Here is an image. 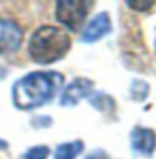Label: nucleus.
Instances as JSON below:
<instances>
[{
  "mask_svg": "<svg viewBox=\"0 0 156 159\" xmlns=\"http://www.w3.org/2000/svg\"><path fill=\"white\" fill-rule=\"evenodd\" d=\"M64 77L59 72H30L19 79L12 87V101L20 111H32L49 104L59 89Z\"/></svg>",
  "mask_w": 156,
  "mask_h": 159,
  "instance_id": "obj_1",
  "label": "nucleus"
},
{
  "mask_svg": "<svg viewBox=\"0 0 156 159\" xmlns=\"http://www.w3.org/2000/svg\"><path fill=\"white\" fill-rule=\"evenodd\" d=\"M71 49V37L66 30L54 25H42L29 40V54L37 64H54Z\"/></svg>",
  "mask_w": 156,
  "mask_h": 159,
  "instance_id": "obj_2",
  "label": "nucleus"
},
{
  "mask_svg": "<svg viewBox=\"0 0 156 159\" xmlns=\"http://www.w3.org/2000/svg\"><path fill=\"white\" fill-rule=\"evenodd\" d=\"M92 5V2L84 0H60L55 3V19L69 30L76 32L86 22V17Z\"/></svg>",
  "mask_w": 156,
  "mask_h": 159,
  "instance_id": "obj_3",
  "label": "nucleus"
},
{
  "mask_svg": "<svg viewBox=\"0 0 156 159\" xmlns=\"http://www.w3.org/2000/svg\"><path fill=\"white\" fill-rule=\"evenodd\" d=\"M24 32L19 24L8 19H0V54H10L20 49Z\"/></svg>",
  "mask_w": 156,
  "mask_h": 159,
  "instance_id": "obj_4",
  "label": "nucleus"
},
{
  "mask_svg": "<svg viewBox=\"0 0 156 159\" xmlns=\"http://www.w3.org/2000/svg\"><path fill=\"white\" fill-rule=\"evenodd\" d=\"M92 89H94V82L86 77H77L74 79L71 84L67 85L66 89L60 94V106L67 107V106H76L79 104V101H82L84 97H87L89 94H92Z\"/></svg>",
  "mask_w": 156,
  "mask_h": 159,
  "instance_id": "obj_5",
  "label": "nucleus"
},
{
  "mask_svg": "<svg viewBox=\"0 0 156 159\" xmlns=\"http://www.w3.org/2000/svg\"><path fill=\"white\" fill-rule=\"evenodd\" d=\"M131 149L143 156H151L156 149V134L153 129L136 126L131 131Z\"/></svg>",
  "mask_w": 156,
  "mask_h": 159,
  "instance_id": "obj_6",
  "label": "nucleus"
},
{
  "mask_svg": "<svg viewBox=\"0 0 156 159\" xmlns=\"http://www.w3.org/2000/svg\"><path fill=\"white\" fill-rule=\"evenodd\" d=\"M109 32H111L109 14L101 12V14H97L87 25H86L81 40L86 42V44H92V42H97L99 39H102L104 35H107Z\"/></svg>",
  "mask_w": 156,
  "mask_h": 159,
  "instance_id": "obj_7",
  "label": "nucleus"
},
{
  "mask_svg": "<svg viewBox=\"0 0 156 159\" xmlns=\"http://www.w3.org/2000/svg\"><path fill=\"white\" fill-rule=\"evenodd\" d=\"M89 102L94 109H97L102 114H112L116 109V102L109 94L106 92H96L94 96L89 97Z\"/></svg>",
  "mask_w": 156,
  "mask_h": 159,
  "instance_id": "obj_8",
  "label": "nucleus"
},
{
  "mask_svg": "<svg viewBox=\"0 0 156 159\" xmlns=\"http://www.w3.org/2000/svg\"><path fill=\"white\" fill-rule=\"evenodd\" d=\"M84 149V144L81 141H71V143L59 144L55 148L54 159H76Z\"/></svg>",
  "mask_w": 156,
  "mask_h": 159,
  "instance_id": "obj_9",
  "label": "nucleus"
},
{
  "mask_svg": "<svg viewBox=\"0 0 156 159\" xmlns=\"http://www.w3.org/2000/svg\"><path fill=\"white\" fill-rule=\"evenodd\" d=\"M149 94V85L144 82V80H133L131 84V97L134 101L141 102L148 97Z\"/></svg>",
  "mask_w": 156,
  "mask_h": 159,
  "instance_id": "obj_10",
  "label": "nucleus"
},
{
  "mask_svg": "<svg viewBox=\"0 0 156 159\" xmlns=\"http://www.w3.org/2000/svg\"><path fill=\"white\" fill-rule=\"evenodd\" d=\"M50 154V149L47 146H34L29 151H25L20 159H47V156Z\"/></svg>",
  "mask_w": 156,
  "mask_h": 159,
  "instance_id": "obj_11",
  "label": "nucleus"
},
{
  "mask_svg": "<svg viewBox=\"0 0 156 159\" xmlns=\"http://www.w3.org/2000/svg\"><path fill=\"white\" fill-rule=\"evenodd\" d=\"M126 5L128 7H131V8H134V10H149L151 7L154 5V2H138V0H129V2H126Z\"/></svg>",
  "mask_w": 156,
  "mask_h": 159,
  "instance_id": "obj_12",
  "label": "nucleus"
},
{
  "mask_svg": "<svg viewBox=\"0 0 156 159\" xmlns=\"http://www.w3.org/2000/svg\"><path fill=\"white\" fill-rule=\"evenodd\" d=\"M32 124L35 127H42V126H50L52 124V119L50 117H39V119H34Z\"/></svg>",
  "mask_w": 156,
  "mask_h": 159,
  "instance_id": "obj_13",
  "label": "nucleus"
},
{
  "mask_svg": "<svg viewBox=\"0 0 156 159\" xmlns=\"http://www.w3.org/2000/svg\"><path fill=\"white\" fill-rule=\"evenodd\" d=\"M84 159H109V157H107V154L104 151H92L91 154H87Z\"/></svg>",
  "mask_w": 156,
  "mask_h": 159,
  "instance_id": "obj_14",
  "label": "nucleus"
},
{
  "mask_svg": "<svg viewBox=\"0 0 156 159\" xmlns=\"http://www.w3.org/2000/svg\"><path fill=\"white\" fill-rule=\"evenodd\" d=\"M8 148V143L5 139H0V149H7Z\"/></svg>",
  "mask_w": 156,
  "mask_h": 159,
  "instance_id": "obj_15",
  "label": "nucleus"
}]
</instances>
